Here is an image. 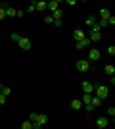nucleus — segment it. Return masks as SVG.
<instances>
[{
  "instance_id": "f257e3e1",
  "label": "nucleus",
  "mask_w": 115,
  "mask_h": 129,
  "mask_svg": "<svg viewBox=\"0 0 115 129\" xmlns=\"http://www.w3.org/2000/svg\"><path fill=\"white\" fill-rule=\"evenodd\" d=\"M94 91H96V96H98L100 100H104V98L109 96V87H107V85H98Z\"/></svg>"
},
{
  "instance_id": "f03ea898",
  "label": "nucleus",
  "mask_w": 115,
  "mask_h": 129,
  "mask_svg": "<svg viewBox=\"0 0 115 129\" xmlns=\"http://www.w3.org/2000/svg\"><path fill=\"white\" fill-rule=\"evenodd\" d=\"M46 123H48V116H46V114H38L37 119L33 121V129H40L42 125H46Z\"/></svg>"
},
{
  "instance_id": "7ed1b4c3",
  "label": "nucleus",
  "mask_w": 115,
  "mask_h": 129,
  "mask_svg": "<svg viewBox=\"0 0 115 129\" xmlns=\"http://www.w3.org/2000/svg\"><path fill=\"white\" fill-rule=\"evenodd\" d=\"M17 44H19V48H21V50H31V46H33L31 39H27V37H21Z\"/></svg>"
},
{
  "instance_id": "20e7f679",
  "label": "nucleus",
  "mask_w": 115,
  "mask_h": 129,
  "mask_svg": "<svg viewBox=\"0 0 115 129\" xmlns=\"http://www.w3.org/2000/svg\"><path fill=\"white\" fill-rule=\"evenodd\" d=\"M77 70L82 71V73L88 71V70H90V62H88V60H79V62H77Z\"/></svg>"
},
{
  "instance_id": "39448f33",
  "label": "nucleus",
  "mask_w": 115,
  "mask_h": 129,
  "mask_svg": "<svg viewBox=\"0 0 115 129\" xmlns=\"http://www.w3.org/2000/svg\"><path fill=\"white\" fill-rule=\"evenodd\" d=\"M94 89H96V85H92L90 81H82V92L84 94H92Z\"/></svg>"
},
{
  "instance_id": "423d86ee",
  "label": "nucleus",
  "mask_w": 115,
  "mask_h": 129,
  "mask_svg": "<svg viewBox=\"0 0 115 129\" xmlns=\"http://www.w3.org/2000/svg\"><path fill=\"white\" fill-rule=\"evenodd\" d=\"M98 60H100V50L98 48L88 50V62H98Z\"/></svg>"
},
{
  "instance_id": "0eeeda50",
  "label": "nucleus",
  "mask_w": 115,
  "mask_h": 129,
  "mask_svg": "<svg viewBox=\"0 0 115 129\" xmlns=\"http://www.w3.org/2000/svg\"><path fill=\"white\" fill-rule=\"evenodd\" d=\"M88 46H90V39H88V37H84V39H82V41H79V43L75 44V48H77V50L88 48Z\"/></svg>"
},
{
  "instance_id": "6e6552de",
  "label": "nucleus",
  "mask_w": 115,
  "mask_h": 129,
  "mask_svg": "<svg viewBox=\"0 0 115 129\" xmlns=\"http://www.w3.org/2000/svg\"><path fill=\"white\" fill-rule=\"evenodd\" d=\"M107 123H109V119L105 118V116H102V118L96 119V125H98V129H105V127H107Z\"/></svg>"
},
{
  "instance_id": "1a4fd4ad",
  "label": "nucleus",
  "mask_w": 115,
  "mask_h": 129,
  "mask_svg": "<svg viewBox=\"0 0 115 129\" xmlns=\"http://www.w3.org/2000/svg\"><path fill=\"white\" fill-rule=\"evenodd\" d=\"M46 10H50V14L56 10H60V2L58 0H52V2H46Z\"/></svg>"
},
{
  "instance_id": "9d476101",
  "label": "nucleus",
  "mask_w": 115,
  "mask_h": 129,
  "mask_svg": "<svg viewBox=\"0 0 115 129\" xmlns=\"http://www.w3.org/2000/svg\"><path fill=\"white\" fill-rule=\"evenodd\" d=\"M50 16H52V19H54V21H61V19H63V10H56V12H52V14H50Z\"/></svg>"
},
{
  "instance_id": "9b49d317",
  "label": "nucleus",
  "mask_w": 115,
  "mask_h": 129,
  "mask_svg": "<svg viewBox=\"0 0 115 129\" xmlns=\"http://www.w3.org/2000/svg\"><path fill=\"white\" fill-rule=\"evenodd\" d=\"M73 37H75V41L79 43V41H82L86 35H84V31H81V29H75V31H73Z\"/></svg>"
},
{
  "instance_id": "f8f14e48",
  "label": "nucleus",
  "mask_w": 115,
  "mask_h": 129,
  "mask_svg": "<svg viewBox=\"0 0 115 129\" xmlns=\"http://www.w3.org/2000/svg\"><path fill=\"white\" fill-rule=\"evenodd\" d=\"M111 17V14H109V10L107 8H104V10H100V19H104V21H107Z\"/></svg>"
},
{
  "instance_id": "ddd939ff",
  "label": "nucleus",
  "mask_w": 115,
  "mask_h": 129,
  "mask_svg": "<svg viewBox=\"0 0 115 129\" xmlns=\"http://www.w3.org/2000/svg\"><path fill=\"white\" fill-rule=\"evenodd\" d=\"M4 12H6V17H16V8H12V6H6Z\"/></svg>"
},
{
  "instance_id": "4468645a",
  "label": "nucleus",
  "mask_w": 115,
  "mask_h": 129,
  "mask_svg": "<svg viewBox=\"0 0 115 129\" xmlns=\"http://www.w3.org/2000/svg\"><path fill=\"white\" fill-rule=\"evenodd\" d=\"M104 71H105V73H107V75H109V77H113L115 75V66H105V68H104Z\"/></svg>"
},
{
  "instance_id": "2eb2a0df",
  "label": "nucleus",
  "mask_w": 115,
  "mask_h": 129,
  "mask_svg": "<svg viewBox=\"0 0 115 129\" xmlns=\"http://www.w3.org/2000/svg\"><path fill=\"white\" fill-rule=\"evenodd\" d=\"M71 108H73V110H81V108H82V102L79 100V98H75V100H71Z\"/></svg>"
},
{
  "instance_id": "dca6fc26",
  "label": "nucleus",
  "mask_w": 115,
  "mask_h": 129,
  "mask_svg": "<svg viewBox=\"0 0 115 129\" xmlns=\"http://www.w3.org/2000/svg\"><path fill=\"white\" fill-rule=\"evenodd\" d=\"M96 21H98V19H96V16H88V17H86V25H88V27H94V25H96Z\"/></svg>"
},
{
  "instance_id": "f3484780",
  "label": "nucleus",
  "mask_w": 115,
  "mask_h": 129,
  "mask_svg": "<svg viewBox=\"0 0 115 129\" xmlns=\"http://www.w3.org/2000/svg\"><path fill=\"white\" fill-rule=\"evenodd\" d=\"M35 10H38V12L46 10V2H35Z\"/></svg>"
},
{
  "instance_id": "a211bd4d",
  "label": "nucleus",
  "mask_w": 115,
  "mask_h": 129,
  "mask_svg": "<svg viewBox=\"0 0 115 129\" xmlns=\"http://www.w3.org/2000/svg\"><path fill=\"white\" fill-rule=\"evenodd\" d=\"M90 100H92V94H82V98H81L82 106H84V104H90Z\"/></svg>"
},
{
  "instance_id": "6ab92c4d",
  "label": "nucleus",
  "mask_w": 115,
  "mask_h": 129,
  "mask_svg": "<svg viewBox=\"0 0 115 129\" xmlns=\"http://www.w3.org/2000/svg\"><path fill=\"white\" fill-rule=\"evenodd\" d=\"M90 104H92V106H94V108H98V106H100V104H102V100H100V98H98V96H92V100H90Z\"/></svg>"
},
{
  "instance_id": "aec40b11",
  "label": "nucleus",
  "mask_w": 115,
  "mask_h": 129,
  "mask_svg": "<svg viewBox=\"0 0 115 129\" xmlns=\"http://www.w3.org/2000/svg\"><path fill=\"white\" fill-rule=\"evenodd\" d=\"M10 39L14 41V43H19V39H21V35H19V33H12V35H10Z\"/></svg>"
},
{
  "instance_id": "412c9836",
  "label": "nucleus",
  "mask_w": 115,
  "mask_h": 129,
  "mask_svg": "<svg viewBox=\"0 0 115 129\" xmlns=\"http://www.w3.org/2000/svg\"><path fill=\"white\" fill-rule=\"evenodd\" d=\"M10 92H12V89H10V87H2L0 94H4V96H10Z\"/></svg>"
},
{
  "instance_id": "4be33fe9",
  "label": "nucleus",
  "mask_w": 115,
  "mask_h": 129,
  "mask_svg": "<svg viewBox=\"0 0 115 129\" xmlns=\"http://www.w3.org/2000/svg\"><path fill=\"white\" fill-rule=\"evenodd\" d=\"M37 116H38L37 112H31V114H29V121H31V123H33L35 119H37Z\"/></svg>"
},
{
  "instance_id": "5701e85b",
  "label": "nucleus",
  "mask_w": 115,
  "mask_h": 129,
  "mask_svg": "<svg viewBox=\"0 0 115 129\" xmlns=\"http://www.w3.org/2000/svg\"><path fill=\"white\" fill-rule=\"evenodd\" d=\"M107 116H109V118H113V116H115V108H113V106L107 108Z\"/></svg>"
},
{
  "instance_id": "b1692460",
  "label": "nucleus",
  "mask_w": 115,
  "mask_h": 129,
  "mask_svg": "<svg viewBox=\"0 0 115 129\" xmlns=\"http://www.w3.org/2000/svg\"><path fill=\"white\" fill-rule=\"evenodd\" d=\"M21 129H33V123H31V121H25V123L21 125Z\"/></svg>"
},
{
  "instance_id": "393cba45",
  "label": "nucleus",
  "mask_w": 115,
  "mask_h": 129,
  "mask_svg": "<svg viewBox=\"0 0 115 129\" xmlns=\"http://www.w3.org/2000/svg\"><path fill=\"white\" fill-rule=\"evenodd\" d=\"M107 54H109V56H113V54H115V46H113V44L107 46Z\"/></svg>"
},
{
  "instance_id": "a878e982",
  "label": "nucleus",
  "mask_w": 115,
  "mask_h": 129,
  "mask_svg": "<svg viewBox=\"0 0 115 129\" xmlns=\"http://www.w3.org/2000/svg\"><path fill=\"white\" fill-rule=\"evenodd\" d=\"M25 12H29V14H33V12H35V2H33L31 6H27V10H25Z\"/></svg>"
},
{
  "instance_id": "bb28decb",
  "label": "nucleus",
  "mask_w": 115,
  "mask_h": 129,
  "mask_svg": "<svg viewBox=\"0 0 115 129\" xmlns=\"http://www.w3.org/2000/svg\"><path fill=\"white\" fill-rule=\"evenodd\" d=\"M23 14H25L23 10H16V17H23Z\"/></svg>"
},
{
  "instance_id": "cd10ccee",
  "label": "nucleus",
  "mask_w": 115,
  "mask_h": 129,
  "mask_svg": "<svg viewBox=\"0 0 115 129\" xmlns=\"http://www.w3.org/2000/svg\"><path fill=\"white\" fill-rule=\"evenodd\" d=\"M44 21H46V23H54V19H52V16H46V17H44Z\"/></svg>"
},
{
  "instance_id": "c85d7f7f",
  "label": "nucleus",
  "mask_w": 115,
  "mask_h": 129,
  "mask_svg": "<svg viewBox=\"0 0 115 129\" xmlns=\"http://www.w3.org/2000/svg\"><path fill=\"white\" fill-rule=\"evenodd\" d=\"M84 106H86V112H94V106H92V104H84Z\"/></svg>"
},
{
  "instance_id": "c756f323",
  "label": "nucleus",
  "mask_w": 115,
  "mask_h": 129,
  "mask_svg": "<svg viewBox=\"0 0 115 129\" xmlns=\"http://www.w3.org/2000/svg\"><path fill=\"white\" fill-rule=\"evenodd\" d=\"M107 25H115V17H113V16H111L109 19H107Z\"/></svg>"
},
{
  "instance_id": "7c9ffc66",
  "label": "nucleus",
  "mask_w": 115,
  "mask_h": 129,
  "mask_svg": "<svg viewBox=\"0 0 115 129\" xmlns=\"http://www.w3.org/2000/svg\"><path fill=\"white\" fill-rule=\"evenodd\" d=\"M6 17V12H4V8H0V19H4Z\"/></svg>"
},
{
  "instance_id": "2f4dec72",
  "label": "nucleus",
  "mask_w": 115,
  "mask_h": 129,
  "mask_svg": "<svg viewBox=\"0 0 115 129\" xmlns=\"http://www.w3.org/2000/svg\"><path fill=\"white\" fill-rule=\"evenodd\" d=\"M6 102V96H4V94H0V104H4Z\"/></svg>"
},
{
  "instance_id": "473e14b6",
  "label": "nucleus",
  "mask_w": 115,
  "mask_h": 129,
  "mask_svg": "<svg viewBox=\"0 0 115 129\" xmlns=\"http://www.w3.org/2000/svg\"><path fill=\"white\" fill-rule=\"evenodd\" d=\"M0 8H4V6H2V2H0Z\"/></svg>"
},
{
  "instance_id": "72a5a7b5",
  "label": "nucleus",
  "mask_w": 115,
  "mask_h": 129,
  "mask_svg": "<svg viewBox=\"0 0 115 129\" xmlns=\"http://www.w3.org/2000/svg\"><path fill=\"white\" fill-rule=\"evenodd\" d=\"M0 91H2V85H0Z\"/></svg>"
}]
</instances>
